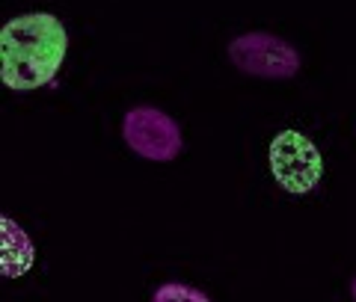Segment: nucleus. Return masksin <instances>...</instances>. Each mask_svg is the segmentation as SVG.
<instances>
[{
    "mask_svg": "<svg viewBox=\"0 0 356 302\" xmlns=\"http://www.w3.org/2000/svg\"><path fill=\"white\" fill-rule=\"evenodd\" d=\"M65 51H69V33L57 15L27 12L13 18L0 30L3 83L15 92L44 86L60 72Z\"/></svg>",
    "mask_w": 356,
    "mask_h": 302,
    "instance_id": "nucleus-1",
    "label": "nucleus"
},
{
    "mask_svg": "<svg viewBox=\"0 0 356 302\" xmlns=\"http://www.w3.org/2000/svg\"><path fill=\"white\" fill-rule=\"evenodd\" d=\"M270 172L285 193L309 196L321 184L324 175V158H321L318 145L300 131H282L276 133L267 151Z\"/></svg>",
    "mask_w": 356,
    "mask_h": 302,
    "instance_id": "nucleus-2",
    "label": "nucleus"
},
{
    "mask_svg": "<svg viewBox=\"0 0 356 302\" xmlns=\"http://www.w3.org/2000/svg\"><path fill=\"white\" fill-rule=\"evenodd\" d=\"M229 60L238 72L264 81H288L300 72V53L273 33H243L229 42Z\"/></svg>",
    "mask_w": 356,
    "mask_h": 302,
    "instance_id": "nucleus-3",
    "label": "nucleus"
},
{
    "mask_svg": "<svg viewBox=\"0 0 356 302\" xmlns=\"http://www.w3.org/2000/svg\"><path fill=\"white\" fill-rule=\"evenodd\" d=\"M122 137L128 149L146 160H175L181 151V128L158 107H134L122 119Z\"/></svg>",
    "mask_w": 356,
    "mask_h": 302,
    "instance_id": "nucleus-4",
    "label": "nucleus"
},
{
    "mask_svg": "<svg viewBox=\"0 0 356 302\" xmlns=\"http://www.w3.org/2000/svg\"><path fill=\"white\" fill-rule=\"evenodd\" d=\"M0 228H3V267L0 270L6 278H18L33 267V243L15 219L0 217Z\"/></svg>",
    "mask_w": 356,
    "mask_h": 302,
    "instance_id": "nucleus-5",
    "label": "nucleus"
},
{
    "mask_svg": "<svg viewBox=\"0 0 356 302\" xmlns=\"http://www.w3.org/2000/svg\"><path fill=\"white\" fill-rule=\"evenodd\" d=\"M152 302H211L208 294H202L199 287L191 285H181V282H166L154 290Z\"/></svg>",
    "mask_w": 356,
    "mask_h": 302,
    "instance_id": "nucleus-6",
    "label": "nucleus"
},
{
    "mask_svg": "<svg viewBox=\"0 0 356 302\" xmlns=\"http://www.w3.org/2000/svg\"><path fill=\"white\" fill-rule=\"evenodd\" d=\"M350 296L356 299V276H353V282H350Z\"/></svg>",
    "mask_w": 356,
    "mask_h": 302,
    "instance_id": "nucleus-7",
    "label": "nucleus"
}]
</instances>
